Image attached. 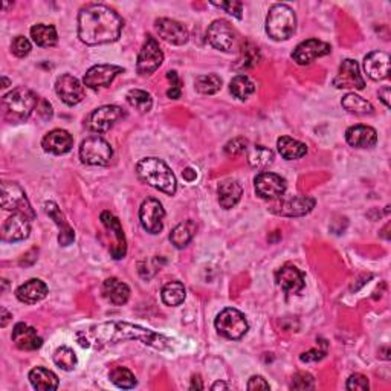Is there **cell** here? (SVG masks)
<instances>
[{
  "mask_svg": "<svg viewBox=\"0 0 391 391\" xmlns=\"http://www.w3.org/2000/svg\"><path fill=\"white\" fill-rule=\"evenodd\" d=\"M346 141L356 149H372L377 142V134L370 125H353L346 131Z\"/></svg>",
  "mask_w": 391,
  "mask_h": 391,
  "instance_id": "cell-26",
  "label": "cell"
},
{
  "mask_svg": "<svg viewBox=\"0 0 391 391\" xmlns=\"http://www.w3.org/2000/svg\"><path fill=\"white\" fill-rule=\"evenodd\" d=\"M127 103L131 108L141 112V114H147L153 108V99L149 92L141 90V89H131L127 94Z\"/></svg>",
  "mask_w": 391,
  "mask_h": 391,
  "instance_id": "cell-39",
  "label": "cell"
},
{
  "mask_svg": "<svg viewBox=\"0 0 391 391\" xmlns=\"http://www.w3.org/2000/svg\"><path fill=\"white\" fill-rule=\"evenodd\" d=\"M207 38L213 48L223 52H231L237 45V34L234 28L229 25V22L223 18L214 20V22L210 25Z\"/></svg>",
  "mask_w": 391,
  "mask_h": 391,
  "instance_id": "cell-10",
  "label": "cell"
},
{
  "mask_svg": "<svg viewBox=\"0 0 391 391\" xmlns=\"http://www.w3.org/2000/svg\"><path fill=\"white\" fill-rule=\"evenodd\" d=\"M379 98H381V101L387 105V108H390V88H382L379 90Z\"/></svg>",
  "mask_w": 391,
  "mask_h": 391,
  "instance_id": "cell-53",
  "label": "cell"
},
{
  "mask_svg": "<svg viewBox=\"0 0 391 391\" xmlns=\"http://www.w3.org/2000/svg\"><path fill=\"white\" fill-rule=\"evenodd\" d=\"M109 379L112 383H115L118 388L130 390L136 387V377L125 367H114L109 373Z\"/></svg>",
  "mask_w": 391,
  "mask_h": 391,
  "instance_id": "cell-40",
  "label": "cell"
},
{
  "mask_svg": "<svg viewBox=\"0 0 391 391\" xmlns=\"http://www.w3.org/2000/svg\"><path fill=\"white\" fill-rule=\"evenodd\" d=\"M124 28V20L109 6L90 3L78 12V37L86 45L116 42Z\"/></svg>",
  "mask_w": 391,
  "mask_h": 391,
  "instance_id": "cell-2",
  "label": "cell"
},
{
  "mask_svg": "<svg viewBox=\"0 0 391 391\" xmlns=\"http://www.w3.org/2000/svg\"><path fill=\"white\" fill-rule=\"evenodd\" d=\"M290 388L292 390H314L315 388L314 376L309 375V373H297L292 377Z\"/></svg>",
  "mask_w": 391,
  "mask_h": 391,
  "instance_id": "cell-45",
  "label": "cell"
},
{
  "mask_svg": "<svg viewBox=\"0 0 391 391\" xmlns=\"http://www.w3.org/2000/svg\"><path fill=\"white\" fill-rule=\"evenodd\" d=\"M0 312H2V323H0V326L5 327L6 324H8V320H10V318H11V315L8 314V310H6L5 307L0 309Z\"/></svg>",
  "mask_w": 391,
  "mask_h": 391,
  "instance_id": "cell-56",
  "label": "cell"
},
{
  "mask_svg": "<svg viewBox=\"0 0 391 391\" xmlns=\"http://www.w3.org/2000/svg\"><path fill=\"white\" fill-rule=\"evenodd\" d=\"M164 218L165 211L162 203L153 197L145 199L139 208V220L142 228L150 234H159L164 228Z\"/></svg>",
  "mask_w": 391,
  "mask_h": 391,
  "instance_id": "cell-11",
  "label": "cell"
},
{
  "mask_svg": "<svg viewBox=\"0 0 391 391\" xmlns=\"http://www.w3.org/2000/svg\"><path fill=\"white\" fill-rule=\"evenodd\" d=\"M124 116L125 112L118 105H103V108L95 109L89 115L88 125L90 130L97 131V134H105Z\"/></svg>",
  "mask_w": 391,
  "mask_h": 391,
  "instance_id": "cell-12",
  "label": "cell"
},
{
  "mask_svg": "<svg viewBox=\"0 0 391 391\" xmlns=\"http://www.w3.org/2000/svg\"><path fill=\"white\" fill-rule=\"evenodd\" d=\"M218 193V203L222 205V208L229 210L236 207L238 201L242 199L243 188L242 185L236 181H225L217 188Z\"/></svg>",
  "mask_w": 391,
  "mask_h": 391,
  "instance_id": "cell-30",
  "label": "cell"
},
{
  "mask_svg": "<svg viewBox=\"0 0 391 391\" xmlns=\"http://www.w3.org/2000/svg\"><path fill=\"white\" fill-rule=\"evenodd\" d=\"M164 62V52L159 48V43L156 42L155 37L147 36L145 43L142 45L141 51L138 55L136 71L139 75H151L161 68Z\"/></svg>",
  "mask_w": 391,
  "mask_h": 391,
  "instance_id": "cell-9",
  "label": "cell"
},
{
  "mask_svg": "<svg viewBox=\"0 0 391 391\" xmlns=\"http://www.w3.org/2000/svg\"><path fill=\"white\" fill-rule=\"evenodd\" d=\"M254 184L257 194L262 199H269V201L280 199L288 188L286 179L281 177L280 175L268 173V171H263V173L257 175V177L254 179Z\"/></svg>",
  "mask_w": 391,
  "mask_h": 391,
  "instance_id": "cell-15",
  "label": "cell"
},
{
  "mask_svg": "<svg viewBox=\"0 0 391 391\" xmlns=\"http://www.w3.org/2000/svg\"><path fill=\"white\" fill-rule=\"evenodd\" d=\"M214 326L218 333L233 341L242 340L249 329L247 318H244L240 310H237L234 307H228L222 310L216 318Z\"/></svg>",
  "mask_w": 391,
  "mask_h": 391,
  "instance_id": "cell-6",
  "label": "cell"
},
{
  "mask_svg": "<svg viewBox=\"0 0 391 391\" xmlns=\"http://www.w3.org/2000/svg\"><path fill=\"white\" fill-rule=\"evenodd\" d=\"M37 110H38V115L42 116L43 119H51L52 118V105L48 101H46V99H42V101H40Z\"/></svg>",
  "mask_w": 391,
  "mask_h": 391,
  "instance_id": "cell-52",
  "label": "cell"
},
{
  "mask_svg": "<svg viewBox=\"0 0 391 391\" xmlns=\"http://www.w3.org/2000/svg\"><path fill=\"white\" fill-rule=\"evenodd\" d=\"M103 297L114 306H124L130 298V289L125 283L119 281L118 278H108L101 288Z\"/></svg>",
  "mask_w": 391,
  "mask_h": 391,
  "instance_id": "cell-28",
  "label": "cell"
},
{
  "mask_svg": "<svg viewBox=\"0 0 391 391\" xmlns=\"http://www.w3.org/2000/svg\"><path fill=\"white\" fill-rule=\"evenodd\" d=\"M196 90L202 95H214L222 88V78L216 74L201 75L194 81Z\"/></svg>",
  "mask_w": 391,
  "mask_h": 391,
  "instance_id": "cell-41",
  "label": "cell"
},
{
  "mask_svg": "<svg viewBox=\"0 0 391 391\" xmlns=\"http://www.w3.org/2000/svg\"><path fill=\"white\" fill-rule=\"evenodd\" d=\"M31 233V218L23 214L12 213L10 218H6V222L2 227V240L3 242H20L28 238Z\"/></svg>",
  "mask_w": 391,
  "mask_h": 391,
  "instance_id": "cell-19",
  "label": "cell"
},
{
  "mask_svg": "<svg viewBox=\"0 0 391 391\" xmlns=\"http://www.w3.org/2000/svg\"><path fill=\"white\" fill-rule=\"evenodd\" d=\"M347 390L350 391H355V390H360V391H367L368 390V379L364 375H360V373H356V375H352L349 377V381H347Z\"/></svg>",
  "mask_w": 391,
  "mask_h": 391,
  "instance_id": "cell-48",
  "label": "cell"
},
{
  "mask_svg": "<svg viewBox=\"0 0 391 391\" xmlns=\"http://www.w3.org/2000/svg\"><path fill=\"white\" fill-rule=\"evenodd\" d=\"M11 51L16 57L23 58L31 52V42L23 36H17L14 40H12Z\"/></svg>",
  "mask_w": 391,
  "mask_h": 391,
  "instance_id": "cell-44",
  "label": "cell"
},
{
  "mask_svg": "<svg viewBox=\"0 0 391 391\" xmlns=\"http://www.w3.org/2000/svg\"><path fill=\"white\" fill-rule=\"evenodd\" d=\"M124 69L121 66H115V64H97L92 66V68L86 72L84 75V86L89 89H103V88H109L114 81L115 77L123 74Z\"/></svg>",
  "mask_w": 391,
  "mask_h": 391,
  "instance_id": "cell-13",
  "label": "cell"
},
{
  "mask_svg": "<svg viewBox=\"0 0 391 391\" xmlns=\"http://www.w3.org/2000/svg\"><path fill=\"white\" fill-rule=\"evenodd\" d=\"M342 108L352 112L355 115H372L373 114V105L370 104L367 99H364L360 95H355V94H347L346 97L342 98Z\"/></svg>",
  "mask_w": 391,
  "mask_h": 391,
  "instance_id": "cell-37",
  "label": "cell"
},
{
  "mask_svg": "<svg viewBox=\"0 0 391 391\" xmlns=\"http://www.w3.org/2000/svg\"><path fill=\"white\" fill-rule=\"evenodd\" d=\"M229 90L236 98L244 101V99H248L255 92V84L251 81L247 75L240 74V75H236L233 79H231Z\"/></svg>",
  "mask_w": 391,
  "mask_h": 391,
  "instance_id": "cell-38",
  "label": "cell"
},
{
  "mask_svg": "<svg viewBox=\"0 0 391 391\" xmlns=\"http://www.w3.org/2000/svg\"><path fill=\"white\" fill-rule=\"evenodd\" d=\"M136 175L144 184L150 185L162 193L173 196L177 190V182L173 171L164 161L157 157H144L136 165Z\"/></svg>",
  "mask_w": 391,
  "mask_h": 391,
  "instance_id": "cell-3",
  "label": "cell"
},
{
  "mask_svg": "<svg viewBox=\"0 0 391 391\" xmlns=\"http://www.w3.org/2000/svg\"><path fill=\"white\" fill-rule=\"evenodd\" d=\"M330 51H332V48H330L329 43L321 42V40L316 38H310L297 46L292 52V58L297 64L307 66L315 62L316 58L329 55Z\"/></svg>",
  "mask_w": 391,
  "mask_h": 391,
  "instance_id": "cell-16",
  "label": "cell"
},
{
  "mask_svg": "<svg viewBox=\"0 0 391 391\" xmlns=\"http://www.w3.org/2000/svg\"><path fill=\"white\" fill-rule=\"evenodd\" d=\"M55 92L57 95L62 98V101L68 105H75L81 103L86 95L84 86L81 84V81L71 74H64L57 78Z\"/></svg>",
  "mask_w": 391,
  "mask_h": 391,
  "instance_id": "cell-18",
  "label": "cell"
},
{
  "mask_svg": "<svg viewBox=\"0 0 391 391\" xmlns=\"http://www.w3.org/2000/svg\"><path fill=\"white\" fill-rule=\"evenodd\" d=\"M248 162L253 168L257 170H264L268 168L270 164L274 162V153L270 149H266L264 145H255L249 150L248 155Z\"/></svg>",
  "mask_w": 391,
  "mask_h": 391,
  "instance_id": "cell-35",
  "label": "cell"
},
{
  "mask_svg": "<svg viewBox=\"0 0 391 391\" xmlns=\"http://www.w3.org/2000/svg\"><path fill=\"white\" fill-rule=\"evenodd\" d=\"M12 342H14L20 350L32 352V350L42 347L43 340L37 335V330L34 327L28 326L26 323H17L14 330H12Z\"/></svg>",
  "mask_w": 391,
  "mask_h": 391,
  "instance_id": "cell-24",
  "label": "cell"
},
{
  "mask_svg": "<svg viewBox=\"0 0 391 391\" xmlns=\"http://www.w3.org/2000/svg\"><path fill=\"white\" fill-rule=\"evenodd\" d=\"M269 383L266 382L263 376H253L248 382L249 391H258V390H269Z\"/></svg>",
  "mask_w": 391,
  "mask_h": 391,
  "instance_id": "cell-50",
  "label": "cell"
},
{
  "mask_svg": "<svg viewBox=\"0 0 391 391\" xmlns=\"http://www.w3.org/2000/svg\"><path fill=\"white\" fill-rule=\"evenodd\" d=\"M161 297H162L164 304H167V306H171V307H176V306H181V304L185 301L187 292H185V288L182 283L170 281L164 286Z\"/></svg>",
  "mask_w": 391,
  "mask_h": 391,
  "instance_id": "cell-36",
  "label": "cell"
},
{
  "mask_svg": "<svg viewBox=\"0 0 391 391\" xmlns=\"http://www.w3.org/2000/svg\"><path fill=\"white\" fill-rule=\"evenodd\" d=\"M315 207V199L309 196H292L288 199H281L275 203L270 211L278 216L286 217H298L310 213Z\"/></svg>",
  "mask_w": 391,
  "mask_h": 391,
  "instance_id": "cell-17",
  "label": "cell"
},
{
  "mask_svg": "<svg viewBox=\"0 0 391 391\" xmlns=\"http://www.w3.org/2000/svg\"><path fill=\"white\" fill-rule=\"evenodd\" d=\"M31 37L40 48H52L58 42L57 29L52 25L38 23L31 28Z\"/></svg>",
  "mask_w": 391,
  "mask_h": 391,
  "instance_id": "cell-33",
  "label": "cell"
},
{
  "mask_svg": "<svg viewBox=\"0 0 391 391\" xmlns=\"http://www.w3.org/2000/svg\"><path fill=\"white\" fill-rule=\"evenodd\" d=\"M214 6L220 10H225L228 14L234 16L237 18H242V11H243V3L237 2V0H229V2H211Z\"/></svg>",
  "mask_w": 391,
  "mask_h": 391,
  "instance_id": "cell-47",
  "label": "cell"
},
{
  "mask_svg": "<svg viewBox=\"0 0 391 391\" xmlns=\"http://www.w3.org/2000/svg\"><path fill=\"white\" fill-rule=\"evenodd\" d=\"M324 356H326V350H309V352L300 356V360L303 362H318L321 361Z\"/></svg>",
  "mask_w": 391,
  "mask_h": 391,
  "instance_id": "cell-51",
  "label": "cell"
},
{
  "mask_svg": "<svg viewBox=\"0 0 391 391\" xmlns=\"http://www.w3.org/2000/svg\"><path fill=\"white\" fill-rule=\"evenodd\" d=\"M196 176H197V175H196V171H194L193 168H187V170H185V171H184V177H185V179H187V181H188V182H191V181H194V179H196Z\"/></svg>",
  "mask_w": 391,
  "mask_h": 391,
  "instance_id": "cell-55",
  "label": "cell"
},
{
  "mask_svg": "<svg viewBox=\"0 0 391 391\" xmlns=\"http://www.w3.org/2000/svg\"><path fill=\"white\" fill-rule=\"evenodd\" d=\"M364 69H366V74L375 81H382V79L388 78L390 74V55L382 51L370 52L364 58Z\"/></svg>",
  "mask_w": 391,
  "mask_h": 391,
  "instance_id": "cell-22",
  "label": "cell"
},
{
  "mask_svg": "<svg viewBox=\"0 0 391 391\" xmlns=\"http://www.w3.org/2000/svg\"><path fill=\"white\" fill-rule=\"evenodd\" d=\"M78 335L84 336V340L83 338H78V342L81 344L83 347H90V342L115 344L127 340H138L157 350H167L173 346V340H170L167 336L156 333L150 329H144L135 326V324L121 321L98 324V326L90 327L88 332H81Z\"/></svg>",
  "mask_w": 391,
  "mask_h": 391,
  "instance_id": "cell-1",
  "label": "cell"
},
{
  "mask_svg": "<svg viewBox=\"0 0 391 391\" xmlns=\"http://www.w3.org/2000/svg\"><path fill=\"white\" fill-rule=\"evenodd\" d=\"M42 147L45 151H48V153L64 155L74 147V138H72L69 131L55 129L45 135V138L42 139Z\"/></svg>",
  "mask_w": 391,
  "mask_h": 391,
  "instance_id": "cell-23",
  "label": "cell"
},
{
  "mask_svg": "<svg viewBox=\"0 0 391 391\" xmlns=\"http://www.w3.org/2000/svg\"><path fill=\"white\" fill-rule=\"evenodd\" d=\"M297 29V16L286 3L270 6L266 17V32L275 42H284L294 36Z\"/></svg>",
  "mask_w": 391,
  "mask_h": 391,
  "instance_id": "cell-5",
  "label": "cell"
},
{
  "mask_svg": "<svg viewBox=\"0 0 391 391\" xmlns=\"http://www.w3.org/2000/svg\"><path fill=\"white\" fill-rule=\"evenodd\" d=\"M277 147H278V151H280V155L284 159H288V161L300 159L307 153V145L300 142V141H297V139L290 138V136L278 138Z\"/></svg>",
  "mask_w": 391,
  "mask_h": 391,
  "instance_id": "cell-32",
  "label": "cell"
},
{
  "mask_svg": "<svg viewBox=\"0 0 391 391\" xmlns=\"http://www.w3.org/2000/svg\"><path fill=\"white\" fill-rule=\"evenodd\" d=\"M99 218H101V223L104 225V228L115 237V244L110 248L112 257H114L115 260H121V258L125 257V253H127V243H125V237H124L121 223H119L118 218L112 213H109V211H103Z\"/></svg>",
  "mask_w": 391,
  "mask_h": 391,
  "instance_id": "cell-20",
  "label": "cell"
},
{
  "mask_svg": "<svg viewBox=\"0 0 391 391\" xmlns=\"http://www.w3.org/2000/svg\"><path fill=\"white\" fill-rule=\"evenodd\" d=\"M29 382L36 390H42V391H54L58 388L57 375L45 367H37L34 370H31Z\"/></svg>",
  "mask_w": 391,
  "mask_h": 391,
  "instance_id": "cell-31",
  "label": "cell"
},
{
  "mask_svg": "<svg viewBox=\"0 0 391 391\" xmlns=\"http://www.w3.org/2000/svg\"><path fill=\"white\" fill-rule=\"evenodd\" d=\"M40 98L31 89L20 86L2 99L5 116L12 123H23L38 108Z\"/></svg>",
  "mask_w": 391,
  "mask_h": 391,
  "instance_id": "cell-4",
  "label": "cell"
},
{
  "mask_svg": "<svg viewBox=\"0 0 391 391\" xmlns=\"http://www.w3.org/2000/svg\"><path fill=\"white\" fill-rule=\"evenodd\" d=\"M8 86H10V79L6 77H2V88L5 89V88H8Z\"/></svg>",
  "mask_w": 391,
  "mask_h": 391,
  "instance_id": "cell-58",
  "label": "cell"
},
{
  "mask_svg": "<svg viewBox=\"0 0 391 391\" xmlns=\"http://www.w3.org/2000/svg\"><path fill=\"white\" fill-rule=\"evenodd\" d=\"M54 362L57 367L64 370V372H71V370H74L77 367L78 360H77V355L74 350H72L71 347L63 346L55 350Z\"/></svg>",
  "mask_w": 391,
  "mask_h": 391,
  "instance_id": "cell-42",
  "label": "cell"
},
{
  "mask_svg": "<svg viewBox=\"0 0 391 391\" xmlns=\"http://www.w3.org/2000/svg\"><path fill=\"white\" fill-rule=\"evenodd\" d=\"M333 86L336 89H357L366 88V81L361 75L360 64L355 60L346 58L340 66L336 77L333 78Z\"/></svg>",
  "mask_w": 391,
  "mask_h": 391,
  "instance_id": "cell-14",
  "label": "cell"
},
{
  "mask_svg": "<svg viewBox=\"0 0 391 391\" xmlns=\"http://www.w3.org/2000/svg\"><path fill=\"white\" fill-rule=\"evenodd\" d=\"M277 283L284 292L300 294L304 289V275L294 264H284L277 273Z\"/></svg>",
  "mask_w": 391,
  "mask_h": 391,
  "instance_id": "cell-25",
  "label": "cell"
},
{
  "mask_svg": "<svg viewBox=\"0 0 391 391\" xmlns=\"http://www.w3.org/2000/svg\"><path fill=\"white\" fill-rule=\"evenodd\" d=\"M248 150V141L244 138H236L233 141H229L225 147V153L228 156H240L244 151Z\"/></svg>",
  "mask_w": 391,
  "mask_h": 391,
  "instance_id": "cell-46",
  "label": "cell"
},
{
  "mask_svg": "<svg viewBox=\"0 0 391 391\" xmlns=\"http://www.w3.org/2000/svg\"><path fill=\"white\" fill-rule=\"evenodd\" d=\"M167 78L171 81V88H170V90L167 92L168 98H173V99L181 98L182 83H181V79H179V77H177V74H176V71H168V72H167Z\"/></svg>",
  "mask_w": 391,
  "mask_h": 391,
  "instance_id": "cell-49",
  "label": "cell"
},
{
  "mask_svg": "<svg viewBox=\"0 0 391 391\" xmlns=\"http://www.w3.org/2000/svg\"><path fill=\"white\" fill-rule=\"evenodd\" d=\"M0 201H2V208L6 211L23 214L29 217L31 220L36 217V213L31 207L28 197H26L25 190L16 182L2 184V196H0Z\"/></svg>",
  "mask_w": 391,
  "mask_h": 391,
  "instance_id": "cell-8",
  "label": "cell"
},
{
  "mask_svg": "<svg viewBox=\"0 0 391 391\" xmlns=\"http://www.w3.org/2000/svg\"><path fill=\"white\" fill-rule=\"evenodd\" d=\"M46 295H48V286H46L42 280H38V278L28 280L16 290V297L18 298V301L25 304H36L42 301Z\"/></svg>",
  "mask_w": 391,
  "mask_h": 391,
  "instance_id": "cell-29",
  "label": "cell"
},
{
  "mask_svg": "<svg viewBox=\"0 0 391 391\" xmlns=\"http://www.w3.org/2000/svg\"><path fill=\"white\" fill-rule=\"evenodd\" d=\"M45 210L52 220L55 222L57 227L60 228V236H58L60 244H62V247H69V244L75 240V234H74V229H72L71 225L68 223V220H66L62 210L58 208V205L55 202H46Z\"/></svg>",
  "mask_w": 391,
  "mask_h": 391,
  "instance_id": "cell-27",
  "label": "cell"
},
{
  "mask_svg": "<svg viewBox=\"0 0 391 391\" xmlns=\"http://www.w3.org/2000/svg\"><path fill=\"white\" fill-rule=\"evenodd\" d=\"M258 58H260L258 48H255V46L253 45H244V48L242 49V58H240L242 68H253L254 64L258 63Z\"/></svg>",
  "mask_w": 391,
  "mask_h": 391,
  "instance_id": "cell-43",
  "label": "cell"
},
{
  "mask_svg": "<svg viewBox=\"0 0 391 391\" xmlns=\"http://www.w3.org/2000/svg\"><path fill=\"white\" fill-rule=\"evenodd\" d=\"M112 156H114V150H112L110 144L98 135L86 138L81 142V147H79V159L83 164L88 165L104 167V165L110 164Z\"/></svg>",
  "mask_w": 391,
  "mask_h": 391,
  "instance_id": "cell-7",
  "label": "cell"
},
{
  "mask_svg": "<svg viewBox=\"0 0 391 391\" xmlns=\"http://www.w3.org/2000/svg\"><path fill=\"white\" fill-rule=\"evenodd\" d=\"M228 388H229V387H228L225 382H216L214 386L211 387V390H213V391H217V390H228Z\"/></svg>",
  "mask_w": 391,
  "mask_h": 391,
  "instance_id": "cell-57",
  "label": "cell"
},
{
  "mask_svg": "<svg viewBox=\"0 0 391 391\" xmlns=\"http://www.w3.org/2000/svg\"><path fill=\"white\" fill-rule=\"evenodd\" d=\"M194 234H196V223L193 220H185L182 223H179L177 227L171 231L170 240L176 248L182 249L193 240Z\"/></svg>",
  "mask_w": 391,
  "mask_h": 391,
  "instance_id": "cell-34",
  "label": "cell"
},
{
  "mask_svg": "<svg viewBox=\"0 0 391 391\" xmlns=\"http://www.w3.org/2000/svg\"><path fill=\"white\" fill-rule=\"evenodd\" d=\"M190 388H191V390H202V388H203V383H202L201 376H193V379H191Z\"/></svg>",
  "mask_w": 391,
  "mask_h": 391,
  "instance_id": "cell-54",
  "label": "cell"
},
{
  "mask_svg": "<svg viewBox=\"0 0 391 391\" xmlns=\"http://www.w3.org/2000/svg\"><path fill=\"white\" fill-rule=\"evenodd\" d=\"M155 28L159 37L171 45H184L188 42V31L181 22L171 18H157Z\"/></svg>",
  "mask_w": 391,
  "mask_h": 391,
  "instance_id": "cell-21",
  "label": "cell"
}]
</instances>
